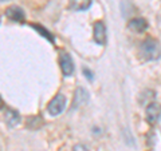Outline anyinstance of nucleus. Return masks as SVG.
<instances>
[{
	"mask_svg": "<svg viewBox=\"0 0 161 151\" xmlns=\"http://www.w3.org/2000/svg\"><path fill=\"white\" fill-rule=\"evenodd\" d=\"M138 54L142 60H156L161 56L160 44L153 39H147L140 44Z\"/></svg>",
	"mask_w": 161,
	"mask_h": 151,
	"instance_id": "1",
	"label": "nucleus"
},
{
	"mask_svg": "<svg viewBox=\"0 0 161 151\" xmlns=\"http://www.w3.org/2000/svg\"><path fill=\"white\" fill-rule=\"evenodd\" d=\"M64 107H66V98L63 96L62 94H58L51 102L48 103V107H47V111L50 115L53 117H57V115L62 114Z\"/></svg>",
	"mask_w": 161,
	"mask_h": 151,
	"instance_id": "2",
	"label": "nucleus"
},
{
	"mask_svg": "<svg viewBox=\"0 0 161 151\" xmlns=\"http://www.w3.org/2000/svg\"><path fill=\"white\" fill-rule=\"evenodd\" d=\"M59 64H60V68H62V72H63L64 76H71L74 74L73 59L67 52L62 51L59 54Z\"/></svg>",
	"mask_w": 161,
	"mask_h": 151,
	"instance_id": "3",
	"label": "nucleus"
},
{
	"mask_svg": "<svg viewBox=\"0 0 161 151\" xmlns=\"http://www.w3.org/2000/svg\"><path fill=\"white\" fill-rule=\"evenodd\" d=\"M147 120L149 124H156L160 120L161 117V106L156 102H152L148 104L147 107Z\"/></svg>",
	"mask_w": 161,
	"mask_h": 151,
	"instance_id": "4",
	"label": "nucleus"
},
{
	"mask_svg": "<svg viewBox=\"0 0 161 151\" xmlns=\"http://www.w3.org/2000/svg\"><path fill=\"white\" fill-rule=\"evenodd\" d=\"M94 40L98 44H106V27L102 22L94 23Z\"/></svg>",
	"mask_w": 161,
	"mask_h": 151,
	"instance_id": "5",
	"label": "nucleus"
},
{
	"mask_svg": "<svg viewBox=\"0 0 161 151\" xmlns=\"http://www.w3.org/2000/svg\"><path fill=\"white\" fill-rule=\"evenodd\" d=\"M128 28L136 34H142L145 29L148 28V23H147V20L142 18H136L128 23Z\"/></svg>",
	"mask_w": 161,
	"mask_h": 151,
	"instance_id": "6",
	"label": "nucleus"
},
{
	"mask_svg": "<svg viewBox=\"0 0 161 151\" xmlns=\"http://www.w3.org/2000/svg\"><path fill=\"white\" fill-rule=\"evenodd\" d=\"M6 16L11 20V22H23L24 11L18 6H11L6 9Z\"/></svg>",
	"mask_w": 161,
	"mask_h": 151,
	"instance_id": "7",
	"label": "nucleus"
},
{
	"mask_svg": "<svg viewBox=\"0 0 161 151\" xmlns=\"http://www.w3.org/2000/svg\"><path fill=\"white\" fill-rule=\"evenodd\" d=\"M4 120H6V123L9 127H15V126H18L20 123V115L18 111H15V110L7 108L6 114H4Z\"/></svg>",
	"mask_w": 161,
	"mask_h": 151,
	"instance_id": "8",
	"label": "nucleus"
},
{
	"mask_svg": "<svg viewBox=\"0 0 161 151\" xmlns=\"http://www.w3.org/2000/svg\"><path fill=\"white\" fill-rule=\"evenodd\" d=\"M92 6V0H69V8L71 11H85Z\"/></svg>",
	"mask_w": 161,
	"mask_h": 151,
	"instance_id": "9",
	"label": "nucleus"
},
{
	"mask_svg": "<svg viewBox=\"0 0 161 151\" xmlns=\"http://www.w3.org/2000/svg\"><path fill=\"white\" fill-rule=\"evenodd\" d=\"M89 100V94L85 88H78L77 92H75V102H74V107L77 106H83L86 104Z\"/></svg>",
	"mask_w": 161,
	"mask_h": 151,
	"instance_id": "10",
	"label": "nucleus"
},
{
	"mask_svg": "<svg viewBox=\"0 0 161 151\" xmlns=\"http://www.w3.org/2000/svg\"><path fill=\"white\" fill-rule=\"evenodd\" d=\"M31 27L36 29V31H38L40 35H43V36L46 38V39H48V40H50V42H51V43H54V36H53V35H51V34H50V32L47 31V29H44L42 26H36V24H31Z\"/></svg>",
	"mask_w": 161,
	"mask_h": 151,
	"instance_id": "11",
	"label": "nucleus"
},
{
	"mask_svg": "<svg viewBox=\"0 0 161 151\" xmlns=\"http://www.w3.org/2000/svg\"><path fill=\"white\" fill-rule=\"evenodd\" d=\"M38 120H40V117H31V119L28 120V127L32 130L39 128L42 124H38Z\"/></svg>",
	"mask_w": 161,
	"mask_h": 151,
	"instance_id": "12",
	"label": "nucleus"
},
{
	"mask_svg": "<svg viewBox=\"0 0 161 151\" xmlns=\"http://www.w3.org/2000/svg\"><path fill=\"white\" fill-rule=\"evenodd\" d=\"M73 151H89V148L86 147V146H83V144H77V146H74Z\"/></svg>",
	"mask_w": 161,
	"mask_h": 151,
	"instance_id": "13",
	"label": "nucleus"
},
{
	"mask_svg": "<svg viewBox=\"0 0 161 151\" xmlns=\"http://www.w3.org/2000/svg\"><path fill=\"white\" fill-rule=\"evenodd\" d=\"M85 74H86V78L87 79H93V74L89 71V70H85Z\"/></svg>",
	"mask_w": 161,
	"mask_h": 151,
	"instance_id": "14",
	"label": "nucleus"
},
{
	"mask_svg": "<svg viewBox=\"0 0 161 151\" xmlns=\"http://www.w3.org/2000/svg\"><path fill=\"white\" fill-rule=\"evenodd\" d=\"M4 107H6V104H4V102H3V99H2V96H0V110H3Z\"/></svg>",
	"mask_w": 161,
	"mask_h": 151,
	"instance_id": "15",
	"label": "nucleus"
}]
</instances>
